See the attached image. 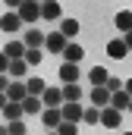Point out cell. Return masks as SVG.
<instances>
[{
    "label": "cell",
    "instance_id": "1",
    "mask_svg": "<svg viewBox=\"0 0 132 135\" xmlns=\"http://www.w3.org/2000/svg\"><path fill=\"white\" fill-rule=\"evenodd\" d=\"M16 16L22 19V25H25V22H29V25L38 22V19H41V0H22L19 9H16Z\"/></svg>",
    "mask_w": 132,
    "mask_h": 135
},
{
    "label": "cell",
    "instance_id": "2",
    "mask_svg": "<svg viewBox=\"0 0 132 135\" xmlns=\"http://www.w3.org/2000/svg\"><path fill=\"white\" fill-rule=\"evenodd\" d=\"M38 116H41V123H44V129H47V132H54V129L63 123V116H60V107H44Z\"/></svg>",
    "mask_w": 132,
    "mask_h": 135
},
{
    "label": "cell",
    "instance_id": "3",
    "mask_svg": "<svg viewBox=\"0 0 132 135\" xmlns=\"http://www.w3.org/2000/svg\"><path fill=\"white\" fill-rule=\"evenodd\" d=\"M66 44H69V41H66L60 32L44 35V50H47V54H63V47H66Z\"/></svg>",
    "mask_w": 132,
    "mask_h": 135
},
{
    "label": "cell",
    "instance_id": "4",
    "mask_svg": "<svg viewBox=\"0 0 132 135\" xmlns=\"http://www.w3.org/2000/svg\"><path fill=\"white\" fill-rule=\"evenodd\" d=\"M82 104H60V116H63V123H82Z\"/></svg>",
    "mask_w": 132,
    "mask_h": 135
},
{
    "label": "cell",
    "instance_id": "5",
    "mask_svg": "<svg viewBox=\"0 0 132 135\" xmlns=\"http://www.w3.org/2000/svg\"><path fill=\"white\" fill-rule=\"evenodd\" d=\"M41 19H47V22H60V19H63V6H60V0L41 3Z\"/></svg>",
    "mask_w": 132,
    "mask_h": 135
},
{
    "label": "cell",
    "instance_id": "6",
    "mask_svg": "<svg viewBox=\"0 0 132 135\" xmlns=\"http://www.w3.org/2000/svg\"><path fill=\"white\" fill-rule=\"evenodd\" d=\"M120 123H123V113L120 110H113V107H104L101 110V126L104 129H120Z\"/></svg>",
    "mask_w": 132,
    "mask_h": 135
},
{
    "label": "cell",
    "instance_id": "7",
    "mask_svg": "<svg viewBox=\"0 0 132 135\" xmlns=\"http://www.w3.org/2000/svg\"><path fill=\"white\" fill-rule=\"evenodd\" d=\"M91 107H98V110H104V107H110V91L104 88V85H91Z\"/></svg>",
    "mask_w": 132,
    "mask_h": 135
},
{
    "label": "cell",
    "instance_id": "8",
    "mask_svg": "<svg viewBox=\"0 0 132 135\" xmlns=\"http://www.w3.org/2000/svg\"><path fill=\"white\" fill-rule=\"evenodd\" d=\"M107 57H110V60H126V57H129V50H126V41H123V38H113V41H107Z\"/></svg>",
    "mask_w": 132,
    "mask_h": 135
},
{
    "label": "cell",
    "instance_id": "9",
    "mask_svg": "<svg viewBox=\"0 0 132 135\" xmlns=\"http://www.w3.org/2000/svg\"><path fill=\"white\" fill-rule=\"evenodd\" d=\"M25 94H29V91H25V82H22V79H13L10 88H6V101L22 104V101H25Z\"/></svg>",
    "mask_w": 132,
    "mask_h": 135
},
{
    "label": "cell",
    "instance_id": "10",
    "mask_svg": "<svg viewBox=\"0 0 132 135\" xmlns=\"http://www.w3.org/2000/svg\"><path fill=\"white\" fill-rule=\"evenodd\" d=\"M0 28H3L6 35H16L19 28H22V19L16 16V9H13V13H3V16H0Z\"/></svg>",
    "mask_w": 132,
    "mask_h": 135
},
{
    "label": "cell",
    "instance_id": "11",
    "mask_svg": "<svg viewBox=\"0 0 132 135\" xmlns=\"http://www.w3.org/2000/svg\"><path fill=\"white\" fill-rule=\"evenodd\" d=\"M79 75H82V72H79V63H63V66H60V82H63V85H76Z\"/></svg>",
    "mask_w": 132,
    "mask_h": 135
},
{
    "label": "cell",
    "instance_id": "12",
    "mask_svg": "<svg viewBox=\"0 0 132 135\" xmlns=\"http://www.w3.org/2000/svg\"><path fill=\"white\" fill-rule=\"evenodd\" d=\"M41 104H44V107H60V104H63V91L47 85V88H44V94H41Z\"/></svg>",
    "mask_w": 132,
    "mask_h": 135
},
{
    "label": "cell",
    "instance_id": "13",
    "mask_svg": "<svg viewBox=\"0 0 132 135\" xmlns=\"http://www.w3.org/2000/svg\"><path fill=\"white\" fill-rule=\"evenodd\" d=\"M113 25H116L123 35H126V32H132V9H120V13L113 16Z\"/></svg>",
    "mask_w": 132,
    "mask_h": 135
},
{
    "label": "cell",
    "instance_id": "14",
    "mask_svg": "<svg viewBox=\"0 0 132 135\" xmlns=\"http://www.w3.org/2000/svg\"><path fill=\"white\" fill-rule=\"evenodd\" d=\"M60 91H63V104H79L82 101V85H79V82H76V85H63Z\"/></svg>",
    "mask_w": 132,
    "mask_h": 135
},
{
    "label": "cell",
    "instance_id": "15",
    "mask_svg": "<svg viewBox=\"0 0 132 135\" xmlns=\"http://www.w3.org/2000/svg\"><path fill=\"white\" fill-rule=\"evenodd\" d=\"M3 54H6V60H22V57H25V44L13 38V41L3 47Z\"/></svg>",
    "mask_w": 132,
    "mask_h": 135
},
{
    "label": "cell",
    "instance_id": "16",
    "mask_svg": "<svg viewBox=\"0 0 132 135\" xmlns=\"http://www.w3.org/2000/svg\"><path fill=\"white\" fill-rule=\"evenodd\" d=\"M0 116L6 119V123H13V119H22L25 113H22V104H16V101H10L3 110H0Z\"/></svg>",
    "mask_w": 132,
    "mask_h": 135
},
{
    "label": "cell",
    "instance_id": "17",
    "mask_svg": "<svg viewBox=\"0 0 132 135\" xmlns=\"http://www.w3.org/2000/svg\"><path fill=\"white\" fill-rule=\"evenodd\" d=\"M129 101H132V98L126 94V88H120V91H113V94H110V107H113V110H120V113L129 107Z\"/></svg>",
    "mask_w": 132,
    "mask_h": 135
},
{
    "label": "cell",
    "instance_id": "18",
    "mask_svg": "<svg viewBox=\"0 0 132 135\" xmlns=\"http://www.w3.org/2000/svg\"><path fill=\"white\" fill-rule=\"evenodd\" d=\"M60 35H63L66 41H72L79 35V19H60Z\"/></svg>",
    "mask_w": 132,
    "mask_h": 135
},
{
    "label": "cell",
    "instance_id": "19",
    "mask_svg": "<svg viewBox=\"0 0 132 135\" xmlns=\"http://www.w3.org/2000/svg\"><path fill=\"white\" fill-rule=\"evenodd\" d=\"M63 57H66V63H79V60L85 57V50H82V47H79L76 41H69V44L63 47Z\"/></svg>",
    "mask_w": 132,
    "mask_h": 135
},
{
    "label": "cell",
    "instance_id": "20",
    "mask_svg": "<svg viewBox=\"0 0 132 135\" xmlns=\"http://www.w3.org/2000/svg\"><path fill=\"white\" fill-rule=\"evenodd\" d=\"M44 88H47V82H44V79H38V75L25 79V91H29V94H35V98H41V94H44Z\"/></svg>",
    "mask_w": 132,
    "mask_h": 135
},
{
    "label": "cell",
    "instance_id": "21",
    "mask_svg": "<svg viewBox=\"0 0 132 135\" xmlns=\"http://www.w3.org/2000/svg\"><path fill=\"white\" fill-rule=\"evenodd\" d=\"M22 44H25L29 50H32V47H44V35L38 32V28H29V32H25V38H22Z\"/></svg>",
    "mask_w": 132,
    "mask_h": 135
},
{
    "label": "cell",
    "instance_id": "22",
    "mask_svg": "<svg viewBox=\"0 0 132 135\" xmlns=\"http://www.w3.org/2000/svg\"><path fill=\"white\" fill-rule=\"evenodd\" d=\"M41 110H44L41 98H35V94H25V101H22V113L29 116V113H41Z\"/></svg>",
    "mask_w": 132,
    "mask_h": 135
},
{
    "label": "cell",
    "instance_id": "23",
    "mask_svg": "<svg viewBox=\"0 0 132 135\" xmlns=\"http://www.w3.org/2000/svg\"><path fill=\"white\" fill-rule=\"evenodd\" d=\"M22 60H25V66H38V63H44V50L41 47H32V50L25 47V57Z\"/></svg>",
    "mask_w": 132,
    "mask_h": 135
},
{
    "label": "cell",
    "instance_id": "24",
    "mask_svg": "<svg viewBox=\"0 0 132 135\" xmlns=\"http://www.w3.org/2000/svg\"><path fill=\"white\" fill-rule=\"evenodd\" d=\"M25 60H10V69H6V75L10 79H25Z\"/></svg>",
    "mask_w": 132,
    "mask_h": 135
},
{
    "label": "cell",
    "instance_id": "25",
    "mask_svg": "<svg viewBox=\"0 0 132 135\" xmlns=\"http://www.w3.org/2000/svg\"><path fill=\"white\" fill-rule=\"evenodd\" d=\"M82 123H88V126H101V110H98V107H85V110H82Z\"/></svg>",
    "mask_w": 132,
    "mask_h": 135
},
{
    "label": "cell",
    "instance_id": "26",
    "mask_svg": "<svg viewBox=\"0 0 132 135\" xmlns=\"http://www.w3.org/2000/svg\"><path fill=\"white\" fill-rule=\"evenodd\" d=\"M107 79H110V72H107L104 66H95L91 72H88V82H91V85H104Z\"/></svg>",
    "mask_w": 132,
    "mask_h": 135
},
{
    "label": "cell",
    "instance_id": "27",
    "mask_svg": "<svg viewBox=\"0 0 132 135\" xmlns=\"http://www.w3.org/2000/svg\"><path fill=\"white\" fill-rule=\"evenodd\" d=\"M6 132H10V135H29V129H25V116H22V119L6 123Z\"/></svg>",
    "mask_w": 132,
    "mask_h": 135
},
{
    "label": "cell",
    "instance_id": "28",
    "mask_svg": "<svg viewBox=\"0 0 132 135\" xmlns=\"http://www.w3.org/2000/svg\"><path fill=\"white\" fill-rule=\"evenodd\" d=\"M54 132L57 135H79V126H76V123H60Z\"/></svg>",
    "mask_w": 132,
    "mask_h": 135
},
{
    "label": "cell",
    "instance_id": "29",
    "mask_svg": "<svg viewBox=\"0 0 132 135\" xmlns=\"http://www.w3.org/2000/svg\"><path fill=\"white\" fill-rule=\"evenodd\" d=\"M104 88H107V91L113 94V91H120V88H123V79H116V75H110V79L104 82Z\"/></svg>",
    "mask_w": 132,
    "mask_h": 135
},
{
    "label": "cell",
    "instance_id": "30",
    "mask_svg": "<svg viewBox=\"0 0 132 135\" xmlns=\"http://www.w3.org/2000/svg\"><path fill=\"white\" fill-rule=\"evenodd\" d=\"M6 69H10V60H6V54H3V50H0V75H3V72H6Z\"/></svg>",
    "mask_w": 132,
    "mask_h": 135
},
{
    "label": "cell",
    "instance_id": "31",
    "mask_svg": "<svg viewBox=\"0 0 132 135\" xmlns=\"http://www.w3.org/2000/svg\"><path fill=\"white\" fill-rule=\"evenodd\" d=\"M10 82H13V79H10V75L3 72V75H0V91H6V88H10Z\"/></svg>",
    "mask_w": 132,
    "mask_h": 135
},
{
    "label": "cell",
    "instance_id": "32",
    "mask_svg": "<svg viewBox=\"0 0 132 135\" xmlns=\"http://www.w3.org/2000/svg\"><path fill=\"white\" fill-rule=\"evenodd\" d=\"M123 41H126V50L132 54V32H126V35H123Z\"/></svg>",
    "mask_w": 132,
    "mask_h": 135
},
{
    "label": "cell",
    "instance_id": "33",
    "mask_svg": "<svg viewBox=\"0 0 132 135\" xmlns=\"http://www.w3.org/2000/svg\"><path fill=\"white\" fill-rule=\"evenodd\" d=\"M3 3H6L10 9H19V3H22V0H3Z\"/></svg>",
    "mask_w": 132,
    "mask_h": 135
},
{
    "label": "cell",
    "instance_id": "34",
    "mask_svg": "<svg viewBox=\"0 0 132 135\" xmlns=\"http://www.w3.org/2000/svg\"><path fill=\"white\" fill-rule=\"evenodd\" d=\"M6 104H10V101H6V91H0V110H3Z\"/></svg>",
    "mask_w": 132,
    "mask_h": 135
},
{
    "label": "cell",
    "instance_id": "35",
    "mask_svg": "<svg viewBox=\"0 0 132 135\" xmlns=\"http://www.w3.org/2000/svg\"><path fill=\"white\" fill-rule=\"evenodd\" d=\"M123 88H126V94L132 98V79H129V82H123Z\"/></svg>",
    "mask_w": 132,
    "mask_h": 135
},
{
    "label": "cell",
    "instance_id": "36",
    "mask_svg": "<svg viewBox=\"0 0 132 135\" xmlns=\"http://www.w3.org/2000/svg\"><path fill=\"white\" fill-rule=\"evenodd\" d=\"M0 135H10V132H6V123H0Z\"/></svg>",
    "mask_w": 132,
    "mask_h": 135
},
{
    "label": "cell",
    "instance_id": "37",
    "mask_svg": "<svg viewBox=\"0 0 132 135\" xmlns=\"http://www.w3.org/2000/svg\"><path fill=\"white\" fill-rule=\"evenodd\" d=\"M126 110H129V113H132V101H129V107H126Z\"/></svg>",
    "mask_w": 132,
    "mask_h": 135
},
{
    "label": "cell",
    "instance_id": "38",
    "mask_svg": "<svg viewBox=\"0 0 132 135\" xmlns=\"http://www.w3.org/2000/svg\"><path fill=\"white\" fill-rule=\"evenodd\" d=\"M41 3H50V0H41Z\"/></svg>",
    "mask_w": 132,
    "mask_h": 135
},
{
    "label": "cell",
    "instance_id": "39",
    "mask_svg": "<svg viewBox=\"0 0 132 135\" xmlns=\"http://www.w3.org/2000/svg\"><path fill=\"white\" fill-rule=\"evenodd\" d=\"M47 135H57V132H47Z\"/></svg>",
    "mask_w": 132,
    "mask_h": 135
},
{
    "label": "cell",
    "instance_id": "40",
    "mask_svg": "<svg viewBox=\"0 0 132 135\" xmlns=\"http://www.w3.org/2000/svg\"><path fill=\"white\" fill-rule=\"evenodd\" d=\"M126 135H132V132H126Z\"/></svg>",
    "mask_w": 132,
    "mask_h": 135
}]
</instances>
